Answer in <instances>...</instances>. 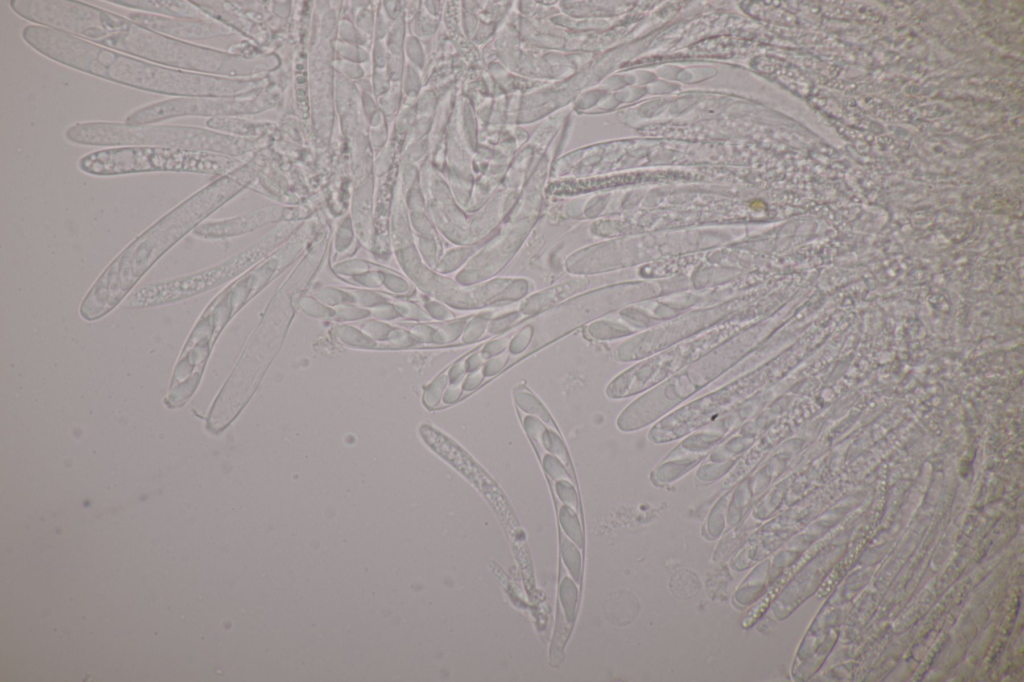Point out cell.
<instances>
[{
	"instance_id": "6da1fadb",
	"label": "cell",
	"mask_w": 1024,
	"mask_h": 682,
	"mask_svg": "<svg viewBox=\"0 0 1024 682\" xmlns=\"http://www.w3.org/2000/svg\"><path fill=\"white\" fill-rule=\"evenodd\" d=\"M9 5L18 16L33 24L174 69L232 78L268 68L266 62L180 41L80 1L11 0Z\"/></svg>"
},
{
	"instance_id": "7a4b0ae2",
	"label": "cell",
	"mask_w": 1024,
	"mask_h": 682,
	"mask_svg": "<svg viewBox=\"0 0 1024 682\" xmlns=\"http://www.w3.org/2000/svg\"><path fill=\"white\" fill-rule=\"evenodd\" d=\"M22 38L32 49L59 64L150 93L173 97H242L259 86L258 80L162 66L46 26H25Z\"/></svg>"
},
{
	"instance_id": "3957f363",
	"label": "cell",
	"mask_w": 1024,
	"mask_h": 682,
	"mask_svg": "<svg viewBox=\"0 0 1024 682\" xmlns=\"http://www.w3.org/2000/svg\"><path fill=\"white\" fill-rule=\"evenodd\" d=\"M229 199L217 179L155 221L102 270L80 303V316L92 322L115 309L164 254Z\"/></svg>"
},
{
	"instance_id": "277c9868",
	"label": "cell",
	"mask_w": 1024,
	"mask_h": 682,
	"mask_svg": "<svg viewBox=\"0 0 1024 682\" xmlns=\"http://www.w3.org/2000/svg\"><path fill=\"white\" fill-rule=\"evenodd\" d=\"M64 134L71 143L84 146H156L226 156L248 150L247 139L187 125H128L114 121H85L70 125Z\"/></svg>"
},
{
	"instance_id": "5b68a950",
	"label": "cell",
	"mask_w": 1024,
	"mask_h": 682,
	"mask_svg": "<svg viewBox=\"0 0 1024 682\" xmlns=\"http://www.w3.org/2000/svg\"><path fill=\"white\" fill-rule=\"evenodd\" d=\"M230 156L156 146H121L96 150L82 156L78 168L93 176H118L148 172L220 175L233 168Z\"/></svg>"
},
{
	"instance_id": "8992f818",
	"label": "cell",
	"mask_w": 1024,
	"mask_h": 682,
	"mask_svg": "<svg viewBox=\"0 0 1024 682\" xmlns=\"http://www.w3.org/2000/svg\"><path fill=\"white\" fill-rule=\"evenodd\" d=\"M242 97H173L141 106L130 112L123 122L146 125L179 117L223 118L261 110L257 99Z\"/></svg>"
},
{
	"instance_id": "52a82bcc",
	"label": "cell",
	"mask_w": 1024,
	"mask_h": 682,
	"mask_svg": "<svg viewBox=\"0 0 1024 682\" xmlns=\"http://www.w3.org/2000/svg\"><path fill=\"white\" fill-rule=\"evenodd\" d=\"M128 18L137 24L180 41H199L232 34L225 24L209 19H187L133 11Z\"/></svg>"
},
{
	"instance_id": "ba28073f",
	"label": "cell",
	"mask_w": 1024,
	"mask_h": 682,
	"mask_svg": "<svg viewBox=\"0 0 1024 682\" xmlns=\"http://www.w3.org/2000/svg\"><path fill=\"white\" fill-rule=\"evenodd\" d=\"M108 2L137 12L174 18L208 19L197 6L186 0H110Z\"/></svg>"
},
{
	"instance_id": "9c48e42d",
	"label": "cell",
	"mask_w": 1024,
	"mask_h": 682,
	"mask_svg": "<svg viewBox=\"0 0 1024 682\" xmlns=\"http://www.w3.org/2000/svg\"><path fill=\"white\" fill-rule=\"evenodd\" d=\"M205 124H206V126L209 129H212V130H215V131H219V132H222V133L226 132V134L229 133L230 135L236 134V135H244V136H247V135H252V136L260 135L261 132H264L268 128V125H269L267 123L266 124L252 123V122H249L248 120H243V119H240V118H233V117L209 118L205 122Z\"/></svg>"
}]
</instances>
